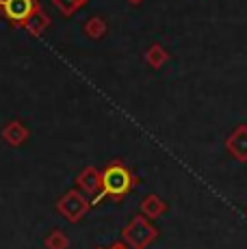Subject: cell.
Instances as JSON below:
<instances>
[{"instance_id":"cell-1","label":"cell","mask_w":247,"mask_h":249,"mask_svg":"<svg viewBox=\"0 0 247 249\" xmlns=\"http://www.w3.org/2000/svg\"><path fill=\"white\" fill-rule=\"evenodd\" d=\"M132 189V174L128 167L113 162L102 171V193L113 199H122Z\"/></svg>"},{"instance_id":"cell-2","label":"cell","mask_w":247,"mask_h":249,"mask_svg":"<svg viewBox=\"0 0 247 249\" xmlns=\"http://www.w3.org/2000/svg\"><path fill=\"white\" fill-rule=\"evenodd\" d=\"M156 236H159V230H156L154 223H152L148 217H143V214L132 217L130 223L124 228V241L132 249H145Z\"/></svg>"},{"instance_id":"cell-3","label":"cell","mask_w":247,"mask_h":249,"mask_svg":"<svg viewBox=\"0 0 247 249\" xmlns=\"http://www.w3.org/2000/svg\"><path fill=\"white\" fill-rule=\"evenodd\" d=\"M56 210L61 213V217L68 219V221H80V219L87 214L89 210V199L85 193H80L78 189L68 191V193L61 195V199L56 202Z\"/></svg>"},{"instance_id":"cell-4","label":"cell","mask_w":247,"mask_h":249,"mask_svg":"<svg viewBox=\"0 0 247 249\" xmlns=\"http://www.w3.org/2000/svg\"><path fill=\"white\" fill-rule=\"evenodd\" d=\"M37 7V0H0V9L13 24H24Z\"/></svg>"},{"instance_id":"cell-5","label":"cell","mask_w":247,"mask_h":249,"mask_svg":"<svg viewBox=\"0 0 247 249\" xmlns=\"http://www.w3.org/2000/svg\"><path fill=\"white\" fill-rule=\"evenodd\" d=\"M226 150L236 162H247V126H236L226 139Z\"/></svg>"},{"instance_id":"cell-6","label":"cell","mask_w":247,"mask_h":249,"mask_svg":"<svg viewBox=\"0 0 247 249\" xmlns=\"http://www.w3.org/2000/svg\"><path fill=\"white\" fill-rule=\"evenodd\" d=\"M76 186H78L80 193L85 195H98L102 193V174L96 169V167H85L83 171L76 178Z\"/></svg>"},{"instance_id":"cell-7","label":"cell","mask_w":247,"mask_h":249,"mask_svg":"<svg viewBox=\"0 0 247 249\" xmlns=\"http://www.w3.org/2000/svg\"><path fill=\"white\" fill-rule=\"evenodd\" d=\"M22 26H24L33 37H39V35H44V31L50 26V18L46 16L44 9H41L39 4H37L35 11H33L31 16H28V20H26L24 24H22Z\"/></svg>"},{"instance_id":"cell-8","label":"cell","mask_w":247,"mask_h":249,"mask_svg":"<svg viewBox=\"0 0 247 249\" xmlns=\"http://www.w3.org/2000/svg\"><path fill=\"white\" fill-rule=\"evenodd\" d=\"M2 139L11 147H18L28 139V130H26V126L22 122H9L7 126L2 128Z\"/></svg>"},{"instance_id":"cell-9","label":"cell","mask_w":247,"mask_h":249,"mask_svg":"<svg viewBox=\"0 0 247 249\" xmlns=\"http://www.w3.org/2000/svg\"><path fill=\"white\" fill-rule=\"evenodd\" d=\"M165 210H167V204H165L163 199H160L159 195H154V193L145 195L143 202H141V214H143V217H148L150 221H152V219H159Z\"/></svg>"},{"instance_id":"cell-10","label":"cell","mask_w":247,"mask_h":249,"mask_svg":"<svg viewBox=\"0 0 247 249\" xmlns=\"http://www.w3.org/2000/svg\"><path fill=\"white\" fill-rule=\"evenodd\" d=\"M83 31H85V35H87L89 39L98 41V39H102V37L106 35V22H104L100 16H91L87 22H85Z\"/></svg>"},{"instance_id":"cell-11","label":"cell","mask_w":247,"mask_h":249,"mask_svg":"<svg viewBox=\"0 0 247 249\" xmlns=\"http://www.w3.org/2000/svg\"><path fill=\"white\" fill-rule=\"evenodd\" d=\"M167 59H169L167 50H165L163 46H159V44L150 46V48H148V52H145V61H148V63H150L154 70L163 68V65L167 63Z\"/></svg>"},{"instance_id":"cell-12","label":"cell","mask_w":247,"mask_h":249,"mask_svg":"<svg viewBox=\"0 0 247 249\" xmlns=\"http://www.w3.org/2000/svg\"><path fill=\"white\" fill-rule=\"evenodd\" d=\"M87 2L89 0H52V4H54L63 16H74V13L78 11V9H83Z\"/></svg>"},{"instance_id":"cell-13","label":"cell","mask_w":247,"mask_h":249,"mask_svg":"<svg viewBox=\"0 0 247 249\" xmlns=\"http://www.w3.org/2000/svg\"><path fill=\"white\" fill-rule=\"evenodd\" d=\"M46 245H48V249H65L68 241H65V236L61 232H52L50 236L46 238Z\"/></svg>"},{"instance_id":"cell-14","label":"cell","mask_w":247,"mask_h":249,"mask_svg":"<svg viewBox=\"0 0 247 249\" xmlns=\"http://www.w3.org/2000/svg\"><path fill=\"white\" fill-rule=\"evenodd\" d=\"M128 2H130V4H135V7H137V4H141V2H143V0H128Z\"/></svg>"},{"instance_id":"cell-15","label":"cell","mask_w":247,"mask_h":249,"mask_svg":"<svg viewBox=\"0 0 247 249\" xmlns=\"http://www.w3.org/2000/svg\"><path fill=\"white\" fill-rule=\"evenodd\" d=\"M113 249H126V247H122V245H115V247H113Z\"/></svg>"}]
</instances>
